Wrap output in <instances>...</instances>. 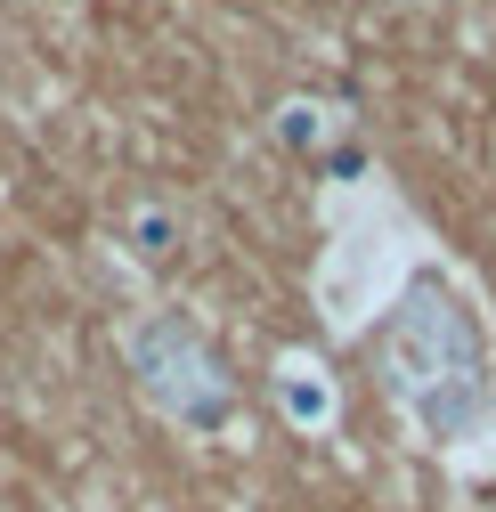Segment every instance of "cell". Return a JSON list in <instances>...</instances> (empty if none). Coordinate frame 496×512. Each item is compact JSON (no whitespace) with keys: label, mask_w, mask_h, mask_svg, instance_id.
<instances>
[{"label":"cell","mask_w":496,"mask_h":512,"mask_svg":"<svg viewBox=\"0 0 496 512\" xmlns=\"http://www.w3.org/2000/svg\"><path fill=\"white\" fill-rule=\"evenodd\" d=\"M277 399H285V415L301 423V431H326L334 423V382L309 366V358H285V374H277Z\"/></svg>","instance_id":"1"}]
</instances>
